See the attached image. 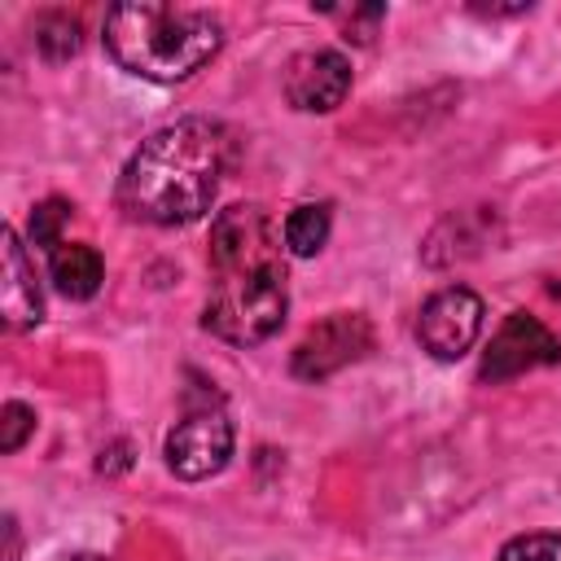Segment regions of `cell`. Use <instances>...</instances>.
Listing matches in <instances>:
<instances>
[{"label":"cell","mask_w":561,"mask_h":561,"mask_svg":"<svg viewBox=\"0 0 561 561\" xmlns=\"http://www.w3.org/2000/svg\"><path fill=\"white\" fill-rule=\"evenodd\" d=\"M495 561H561V535H517Z\"/></svg>","instance_id":"obj_14"},{"label":"cell","mask_w":561,"mask_h":561,"mask_svg":"<svg viewBox=\"0 0 561 561\" xmlns=\"http://www.w3.org/2000/svg\"><path fill=\"white\" fill-rule=\"evenodd\" d=\"M364 351H373V324L359 316V311H337L329 320H320L298 346H294V377L302 381H324L333 377L337 368L355 364Z\"/></svg>","instance_id":"obj_7"},{"label":"cell","mask_w":561,"mask_h":561,"mask_svg":"<svg viewBox=\"0 0 561 561\" xmlns=\"http://www.w3.org/2000/svg\"><path fill=\"white\" fill-rule=\"evenodd\" d=\"M0 311H4V324L9 329H31L39 324L44 316V294H39V280H35V267L18 241L13 228H4V245H0Z\"/></svg>","instance_id":"obj_9"},{"label":"cell","mask_w":561,"mask_h":561,"mask_svg":"<svg viewBox=\"0 0 561 561\" xmlns=\"http://www.w3.org/2000/svg\"><path fill=\"white\" fill-rule=\"evenodd\" d=\"M543 364H561V337L543 320L513 311V316H504L491 346L482 351L478 377L482 381H508V377H522V373L543 368Z\"/></svg>","instance_id":"obj_6"},{"label":"cell","mask_w":561,"mask_h":561,"mask_svg":"<svg viewBox=\"0 0 561 561\" xmlns=\"http://www.w3.org/2000/svg\"><path fill=\"white\" fill-rule=\"evenodd\" d=\"M31 430H35V412H31L26 403L9 399V403L0 408V451H18Z\"/></svg>","instance_id":"obj_15"},{"label":"cell","mask_w":561,"mask_h":561,"mask_svg":"<svg viewBox=\"0 0 561 561\" xmlns=\"http://www.w3.org/2000/svg\"><path fill=\"white\" fill-rule=\"evenodd\" d=\"M351 92V61L337 48H302L285 66V101L302 114H329Z\"/></svg>","instance_id":"obj_8"},{"label":"cell","mask_w":561,"mask_h":561,"mask_svg":"<svg viewBox=\"0 0 561 561\" xmlns=\"http://www.w3.org/2000/svg\"><path fill=\"white\" fill-rule=\"evenodd\" d=\"M329 228H333V206H329V202H302V206H294V210L285 215L280 237H285V250H289V254L311 259V254L324 250Z\"/></svg>","instance_id":"obj_11"},{"label":"cell","mask_w":561,"mask_h":561,"mask_svg":"<svg viewBox=\"0 0 561 561\" xmlns=\"http://www.w3.org/2000/svg\"><path fill=\"white\" fill-rule=\"evenodd\" d=\"M48 276H53V285H57V294L83 302V298H92V294L101 289L105 263H101V254H96L92 245H83V241H61V245L48 254Z\"/></svg>","instance_id":"obj_10"},{"label":"cell","mask_w":561,"mask_h":561,"mask_svg":"<svg viewBox=\"0 0 561 561\" xmlns=\"http://www.w3.org/2000/svg\"><path fill=\"white\" fill-rule=\"evenodd\" d=\"M232 140L210 118H180L158 127L127 158L118 175V206L158 228L202 219L224 184Z\"/></svg>","instance_id":"obj_2"},{"label":"cell","mask_w":561,"mask_h":561,"mask_svg":"<svg viewBox=\"0 0 561 561\" xmlns=\"http://www.w3.org/2000/svg\"><path fill=\"white\" fill-rule=\"evenodd\" d=\"M167 469L184 482H202L210 473H219L232 456V421L224 416V408H193L188 416H180L162 443Z\"/></svg>","instance_id":"obj_4"},{"label":"cell","mask_w":561,"mask_h":561,"mask_svg":"<svg viewBox=\"0 0 561 561\" xmlns=\"http://www.w3.org/2000/svg\"><path fill=\"white\" fill-rule=\"evenodd\" d=\"M210 298L202 324L232 342L259 346L267 342L289 311L285 259L280 241L259 206H228L210 224Z\"/></svg>","instance_id":"obj_1"},{"label":"cell","mask_w":561,"mask_h":561,"mask_svg":"<svg viewBox=\"0 0 561 561\" xmlns=\"http://www.w3.org/2000/svg\"><path fill=\"white\" fill-rule=\"evenodd\" d=\"M66 219H70V206H66L61 197L39 202V206L31 210V241L53 254V250L61 245V224H66Z\"/></svg>","instance_id":"obj_13"},{"label":"cell","mask_w":561,"mask_h":561,"mask_svg":"<svg viewBox=\"0 0 561 561\" xmlns=\"http://www.w3.org/2000/svg\"><path fill=\"white\" fill-rule=\"evenodd\" d=\"M79 22L70 13H44L35 22V48L48 57V61H66L79 53Z\"/></svg>","instance_id":"obj_12"},{"label":"cell","mask_w":561,"mask_h":561,"mask_svg":"<svg viewBox=\"0 0 561 561\" xmlns=\"http://www.w3.org/2000/svg\"><path fill=\"white\" fill-rule=\"evenodd\" d=\"M224 44V26L210 9L127 0L105 13L110 57L149 83H180L197 75Z\"/></svg>","instance_id":"obj_3"},{"label":"cell","mask_w":561,"mask_h":561,"mask_svg":"<svg viewBox=\"0 0 561 561\" xmlns=\"http://www.w3.org/2000/svg\"><path fill=\"white\" fill-rule=\"evenodd\" d=\"M478 333H482V298L473 289H465V285H447V289L430 294L421 316H416L421 351H430L443 364L469 355Z\"/></svg>","instance_id":"obj_5"}]
</instances>
